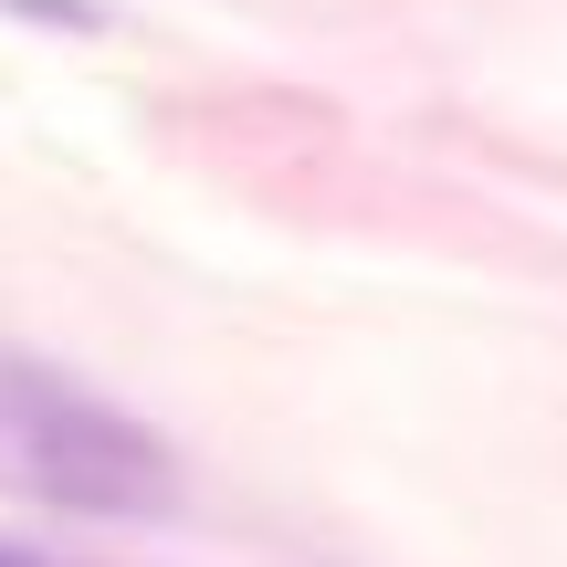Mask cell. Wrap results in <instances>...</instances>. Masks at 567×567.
<instances>
[{"mask_svg":"<svg viewBox=\"0 0 567 567\" xmlns=\"http://www.w3.org/2000/svg\"><path fill=\"white\" fill-rule=\"evenodd\" d=\"M0 484L53 515H116V526L179 505V463L158 431L21 358L0 368Z\"/></svg>","mask_w":567,"mask_h":567,"instance_id":"6da1fadb","label":"cell"},{"mask_svg":"<svg viewBox=\"0 0 567 567\" xmlns=\"http://www.w3.org/2000/svg\"><path fill=\"white\" fill-rule=\"evenodd\" d=\"M0 11H21V21H53V32H95V0H0Z\"/></svg>","mask_w":567,"mask_h":567,"instance_id":"7a4b0ae2","label":"cell"},{"mask_svg":"<svg viewBox=\"0 0 567 567\" xmlns=\"http://www.w3.org/2000/svg\"><path fill=\"white\" fill-rule=\"evenodd\" d=\"M0 567H53V557H32V547H0Z\"/></svg>","mask_w":567,"mask_h":567,"instance_id":"3957f363","label":"cell"}]
</instances>
